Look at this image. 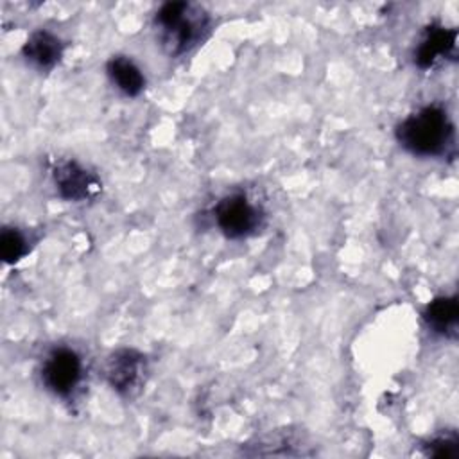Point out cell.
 <instances>
[{"mask_svg":"<svg viewBox=\"0 0 459 459\" xmlns=\"http://www.w3.org/2000/svg\"><path fill=\"white\" fill-rule=\"evenodd\" d=\"M457 43V30L443 25H430L425 29L420 43L414 48V63L418 68H432L439 59L454 54Z\"/></svg>","mask_w":459,"mask_h":459,"instance_id":"obj_7","label":"cell"},{"mask_svg":"<svg viewBox=\"0 0 459 459\" xmlns=\"http://www.w3.org/2000/svg\"><path fill=\"white\" fill-rule=\"evenodd\" d=\"M145 373V355L133 348L115 350L104 364V378L122 396H133L142 387Z\"/></svg>","mask_w":459,"mask_h":459,"instance_id":"obj_4","label":"cell"},{"mask_svg":"<svg viewBox=\"0 0 459 459\" xmlns=\"http://www.w3.org/2000/svg\"><path fill=\"white\" fill-rule=\"evenodd\" d=\"M396 140L414 156L436 158L452 145L454 124L443 108L425 106L396 126Z\"/></svg>","mask_w":459,"mask_h":459,"instance_id":"obj_2","label":"cell"},{"mask_svg":"<svg viewBox=\"0 0 459 459\" xmlns=\"http://www.w3.org/2000/svg\"><path fill=\"white\" fill-rule=\"evenodd\" d=\"M154 27L163 50L176 57L203 41L210 27V16L192 2H165L154 14Z\"/></svg>","mask_w":459,"mask_h":459,"instance_id":"obj_1","label":"cell"},{"mask_svg":"<svg viewBox=\"0 0 459 459\" xmlns=\"http://www.w3.org/2000/svg\"><path fill=\"white\" fill-rule=\"evenodd\" d=\"M213 217L219 230L228 238H242L260 226V212L247 199L246 194H230L224 195L213 208Z\"/></svg>","mask_w":459,"mask_h":459,"instance_id":"obj_3","label":"cell"},{"mask_svg":"<svg viewBox=\"0 0 459 459\" xmlns=\"http://www.w3.org/2000/svg\"><path fill=\"white\" fill-rule=\"evenodd\" d=\"M423 454L427 457H439V459H455L459 457V437L455 432H445L439 436L430 437L423 443Z\"/></svg>","mask_w":459,"mask_h":459,"instance_id":"obj_12","label":"cell"},{"mask_svg":"<svg viewBox=\"0 0 459 459\" xmlns=\"http://www.w3.org/2000/svg\"><path fill=\"white\" fill-rule=\"evenodd\" d=\"M106 72L111 82L127 97H136L145 88V77L136 63L126 56H113L108 65Z\"/></svg>","mask_w":459,"mask_h":459,"instance_id":"obj_9","label":"cell"},{"mask_svg":"<svg viewBox=\"0 0 459 459\" xmlns=\"http://www.w3.org/2000/svg\"><path fill=\"white\" fill-rule=\"evenodd\" d=\"M423 319L427 326L441 335L455 333L459 319V303L455 296L434 298L423 310Z\"/></svg>","mask_w":459,"mask_h":459,"instance_id":"obj_10","label":"cell"},{"mask_svg":"<svg viewBox=\"0 0 459 459\" xmlns=\"http://www.w3.org/2000/svg\"><path fill=\"white\" fill-rule=\"evenodd\" d=\"M29 251L25 235L18 228H4L0 233V256L5 264L20 262Z\"/></svg>","mask_w":459,"mask_h":459,"instance_id":"obj_11","label":"cell"},{"mask_svg":"<svg viewBox=\"0 0 459 459\" xmlns=\"http://www.w3.org/2000/svg\"><path fill=\"white\" fill-rule=\"evenodd\" d=\"M82 378V360L75 350H52L41 368V380L48 391L57 396H70Z\"/></svg>","mask_w":459,"mask_h":459,"instance_id":"obj_5","label":"cell"},{"mask_svg":"<svg viewBox=\"0 0 459 459\" xmlns=\"http://www.w3.org/2000/svg\"><path fill=\"white\" fill-rule=\"evenodd\" d=\"M52 178L59 195L66 201H82L100 188L97 176L75 160H59L52 169Z\"/></svg>","mask_w":459,"mask_h":459,"instance_id":"obj_6","label":"cell"},{"mask_svg":"<svg viewBox=\"0 0 459 459\" xmlns=\"http://www.w3.org/2000/svg\"><path fill=\"white\" fill-rule=\"evenodd\" d=\"M63 48H65L63 41L56 34L45 29H39L27 38V41L23 43L22 54L25 61L30 63L34 68L50 70L59 63L63 56Z\"/></svg>","mask_w":459,"mask_h":459,"instance_id":"obj_8","label":"cell"}]
</instances>
